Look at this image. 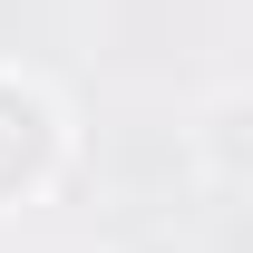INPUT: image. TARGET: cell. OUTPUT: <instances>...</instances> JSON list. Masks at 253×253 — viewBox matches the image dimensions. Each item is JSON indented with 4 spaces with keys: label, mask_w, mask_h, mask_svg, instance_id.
I'll list each match as a JSON object with an SVG mask.
<instances>
[{
    "label": "cell",
    "mask_w": 253,
    "mask_h": 253,
    "mask_svg": "<svg viewBox=\"0 0 253 253\" xmlns=\"http://www.w3.org/2000/svg\"><path fill=\"white\" fill-rule=\"evenodd\" d=\"M59 166H68V107L39 78L0 68V214L39 205V195L59 185Z\"/></svg>",
    "instance_id": "6da1fadb"
}]
</instances>
